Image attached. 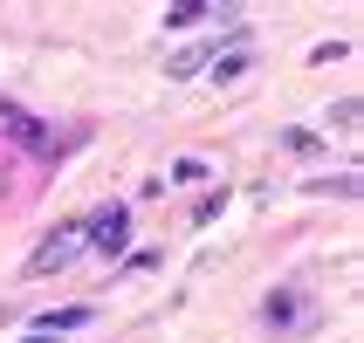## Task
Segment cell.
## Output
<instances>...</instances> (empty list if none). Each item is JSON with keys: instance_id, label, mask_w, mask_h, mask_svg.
Instances as JSON below:
<instances>
[{"instance_id": "5", "label": "cell", "mask_w": 364, "mask_h": 343, "mask_svg": "<svg viewBox=\"0 0 364 343\" xmlns=\"http://www.w3.org/2000/svg\"><path fill=\"white\" fill-rule=\"evenodd\" d=\"M268 330H289V337H296V323H303V295H296V288H282V295H268Z\"/></svg>"}, {"instance_id": "6", "label": "cell", "mask_w": 364, "mask_h": 343, "mask_svg": "<svg viewBox=\"0 0 364 343\" xmlns=\"http://www.w3.org/2000/svg\"><path fill=\"white\" fill-rule=\"evenodd\" d=\"M76 323H90V303H69V309H48V316H41V337H55L62 343V330H76Z\"/></svg>"}, {"instance_id": "3", "label": "cell", "mask_w": 364, "mask_h": 343, "mask_svg": "<svg viewBox=\"0 0 364 343\" xmlns=\"http://www.w3.org/2000/svg\"><path fill=\"white\" fill-rule=\"evenodd\" d=\"M124 241H131V213L124 206H97L90 213V247L97 254H124Z\"/></svg>"}, {"instance_id": "4", "label": "cell", "mask_w": 364, "mask_h": 343, "mask_svg": "<svg viewBox=\"0 0 364 343\" xmlns=\"http://www.w3.org/2000/svg\"><path fill=\"white\" fill-rule=\"evenodd\" d=\"M247 62H255V48H247V41H227V48H213V62H206V76L213 82H234L247 69Z\"/></svg>"}, {"instance_id": "1", "label": "cell", "mask_w": 364, "mask_h": 343, "mask_svg": "<svg viewBox=\"0 0 364 343\" xmlns=\"http://www.w3.org/2000/svg\"><path fill=\"white\" fill-rule=\"evenodd\" d=\"M82 247H90V213H82V220H69V227H55V234H48V241H41L35 254H28V268H21V275H28V282H41V275L69 268V261L82 254Z\"/></svg>"}, {"instance_id": "7", "label": "cell", "mask_w": 364, "mask_h": 343, "mask_svg": "<svg viewBox=\"0 0 364 343\" xmlns=\"http://www.w3.org/2000/svg\"><path fill=\"white\" fill-rule=\"evenodd\" d=\"M193 21H227V7H200V0H193V7H172L165 28H193Z\"/></svg>"}, {"instance_id": "8", "label": "cell", "mask_w": 364, "mask_h": 343, "mask_svg": "<svg viewBox=\"0 0 364 343\" xmlns=\"http://www.w3.org/2000/svg\"><path fill=\"white\" fill-rule=\"evenodd\" d=\"M28 343H55V337H28Z\"/></svg>"}, {"instance_id": "2", "label": "cell", "mask_w": 364, "mask_h": 343, "mask_svg": "<svg viewBox=\"0 0 364 343\" xmlns=\"http://www.w3.org/2000/svg\"><path fill=\"white\" fill-rule=\"evenodd\" d=\"M0 138H14L21 151H35V158H55V151H62V138L48 131V124H35L21 103H0Z\"/></svg>"}]
</instances>
